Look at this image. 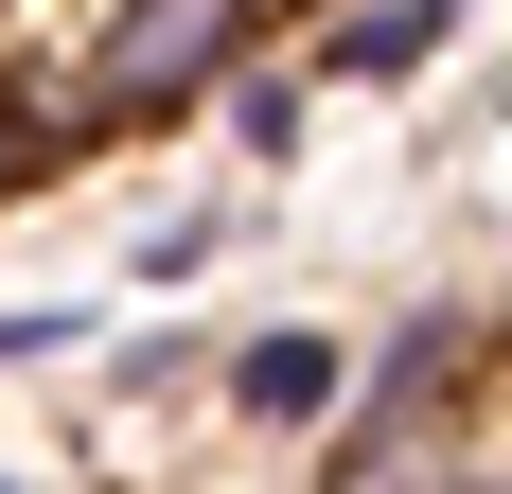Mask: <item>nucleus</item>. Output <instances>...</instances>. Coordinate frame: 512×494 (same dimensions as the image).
<instances>
[{
  "mask_svg": "<svg viewBox=\"0 0 512 494\" xmlns=\"http://www.w3.org/2000/svg\"><path fill=\"white\" fill-rule=\"evenodd\" d=\"M248 53H265V0H106V36H89V159L142 142V124H195Z\"/></svg>",
  "mask_w": 512,
  "mask_h": 494,
  "instance_id": "1",
  "label": "nucleus"
},
{
  "mask_svg": "<svg viewBox=\"0 0 512 494\" xmlns=\"http://www.w3.org/2000/svg\"><path fill=\"white\" fill-rule=\"evenodd\" d=\"M89 36H106V0H0V106L36 124L53 177L89 159Z\"/></svg>",
  "mask_w": 512,
  "mask_h": 494,
  "instance_id": "2",
  "label": "nucleus"
},
{
  "mask_svg": "<svg viewBox=\"0 0 512 494\" xmlns=\"http://www.w3.org/2000/svg\"><path fill=\"white\" fill-rule=\"evenodd\" d=\"M336 406H354V336L265 318V336L230 353V424H248V442H336Z\"/></svg>",
  "mask_w": 512,
  "mask_h": 494,
  "instance_id": "3",
  "label": "nucleus"
},
{
  "mask_svg": "<svg viewBox=\"0 0 512 494\" xmlns=\"http://www.w3.org/2000/svg\"><path fill=\"white\" fill-rule=\"evenodd\" d=\"M442 36H460V0H318L301 71H318V89H407Z\"/></svg>",
  "mask_w": 512,
  "mask_h": 494,
  "instance_id": "4",
  "label": "nucleus"
},
{
  "mask_svg": "<svg viewBox=\"0 0 512 494\" xmlns=\"http://www.w3.org/2000/svg\"><path fill=\"white\" fill-rule=\"evenodd\" d=\"M212 106H230V159H301V124H318V71H301V53H283V71L248 53V71H230Z\"/></svg>",
  "mask_w": 512,
  "mask_h": 494,
  "instance_id": "5",
  "label": "nucleus"
},
{
  "mask_svg": "<svg viewBox=\"0 0 512 494\" xmlns=\"http://www.w3.org/2000/svg\"><path fill=\"white\" fill-rule=\"evenodd\" d=\"M53 353H89V300H0V371H53Z\"/></svg>",
  "mask_w": 512,
  "mask_h": 494,
  "instance_id": "6",
  "label": "nucleus"
},
{
  "mask_svg": "<svg viewBox=\"0 0 512 494\" xmlns=\"http://www.w3.org/2000/svg\"><path fill=\"white\" fill-rule=\"evenodd\" d=\"M212 247H230V212H159V230H142V283H195Z\"/></svg>",
  "mask_w": 512,
  "mask_h": 494,
  "instance_id": "7",
  "label": "nucleus"
},
{
  "mask_svg": "<svg viewBox=\"0 0 512 494\" xmlns=\"http://www.w3.org/2000/svg\"><path fill=\"white\" fill-rule=\"evenodd\" d=\"M36 177H53V159H36V124H18V106H0V212L36 195Z\"/></svg>",
  "mask_w": 512,
  "mask_h": 494,
  "instance_id": "8",
  "label": "nucleus"
},
{
  "mask_svg": "<svg viewBox=\"0 0 512 494\" xmlns=\"http://www.w3.org/2000/svg\"><path fill=\"white\" fill-rule=\"evenodd\" d=\"M460 494H512V442H477V477H460Z\"/></svg>",
  "mask_w": 512,
  "mask_h": 494,
  "instance_id": "9",
  "label": "nucleus"
},
{
  "mask_svg": "<svg viewBox=\"0 0 512 494\" xmlns=\"http://www.w3.org/2000/svg\"><path fill=\"white\" fill-rule=\"evenodd\" d=\"M495 89H512V53H495Z\"/></svg>",
  "mask_w": 512,
  "mask_h": 494,
  "instance_id": "10",
  "label": "nucleus"
},
{
  "mask_svg": "<svg viewBox=\"0 0 512 494\" xmlns=\"http://www.w3.org/2000/svg\"><path fill=\"white\" fill-rule=\"evenodd\" d=\"M0 494H36V477H0Z\"/></svg>",
  "mask_w": 512,
  "mask_h": 494,
  "instance_id": "11",
  "label": "nucleus"
}]
</instances>
